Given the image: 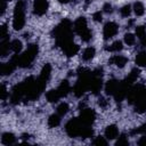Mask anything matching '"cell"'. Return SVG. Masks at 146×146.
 I'll use <instances>...</instances> for the list:
<instances>
[{"instance_id":"cell-1","label":"cell","mask_w":146,"mask_h":146,"mask_svg":"<svg viewBox=\"0 0 146 146\" xmlns=\"http://www.w3.org/2000/svg\"><path fill=\"white\" fill-rule=\"evenodd\" d=\"M72 23L68 19H63L54 30V35L56 38L57 44L60 46L62 48L71 42H73L72 40Z\"/></svg>"},{"instance_id":"cell-2","label":"cell","mask_w":146,"mask_h":146,"mask_svg":"<svg viewBox=\"0 0 146 146\" xmlns=\"http://www.w3.org/2000/svg\"><path fill=\"white\" fill-rule=\"evenodd\" d=\"M38 51H39V48L36 44H30L27 47V49L23 52V54H18V55H15L13 57V60L15 62V64L19 67H27L33 60L34 58L36 57L38 55Z\"/></svg>"},{"instance_id":"cell-3","label":"cell","mask_w":146,"mask_h":146,"mask_svg":"<svg viewBox=\"0 0 146 146\" xmlns=\"http://www.w3.org/2000/svg\"><path fill=\"white\" fill-rule=\"evenodd\" d=\"M25 9L26 2L24 0H18L14 9V17H13V27L16 31H19L25 25Z\"/></svg>"},{"instance_id":"cell-4","label":"cell","mask_w":146,"mask_h":146,"mask_svg":"<svg viewBox=\"0 0 146 146\" xmlns=\"http://www.w3.org/2000/svg\"><path fill=\"white\" fill-rule=\"evenodd\" d=\"M73 30L75 31L76 34L80 35V38L82 39V41L88 42L91 40L92 38V32L88 29V24H87V19L84 17H79L74 21L73 24Z\"/></svg>"},{"instance_id":"cell-5","label":"cell","mask_w":146,"mask_h":146,"mask_svg":"<svg viewBox=\"0 0 146 146\" xmlns=\"http://www.w3.org/2000/svg\"><path fill=\"white\" fill-rule=\"evenodd\" d=\"M86 127V124H83L81 122V120L79 117H74V119H71L66 125H65V131L66 133L72 137V138H75V137H81V132L83 130V128Z\"/></svg>"},{"instance_id":"cell-6","label":"cell","mask_w":146,"mask_h":146,"mask_svg":"<svg viewBox=\"0 0 146 146\" xmlns=\"http://www.w3.org/2000/svg\"><path fill=\"white\" fill-rule=\"evenodd\" d=\"M79 119L81 120V122H82L83 124L90 127V125L94 123L95 119H96V113H95V111H94L92 108H83V110H81V112H80Z\"/></svg>"},{"instance_id":"cell-7","label":"cell","mask_w":146,"mask_h":146,"mask_svg":"<svg viewBox=\"0 0 146 146\" xmlns=\"http://www.w3.org/2000/svg\"><path fill=\"white\" fill-rule=\"evenodd\" d=\"M117 31H119V26H117L116 23H114V22H107V23L104 25V29H103L104 39H105V40L112 39L113 36L116 35Z\"/></svg>"},{"instance_id":"cell-8","label":"cell","mask_w":146,"mask_h":146,"mask_svg":"<svg viewBox=\"0 0 146 146\" xmlns=\"http://www.w3.org/2000/svg\"><path fill=\"white\" fill-rule=\"evenodd\" d=\"M49 7L48 0H34L33 2V13L38 16H42L47 13Z\"/></svg>"},{"instance_id":"cell-9","label":"cell","mask_w":146,"mask_h":146,"mask_svg":"<svg viewBox=\"0 0 146 146\" xmlns=\"http://www.w3.org/2000/svg\"><path fill=\"white\" fill-rule=\"evenodd\" d=\"M120 83H121V82H119V81H116V80H110V81H107L106 84H105V87H104L106 95L114 96V94L116 92V90H117L119 87H120Z\"/></svg>"},{"instance_id":"cell-10","label":"cell","mask_w":146,"mask_h":146,"mask_svg":"<svg viewBox=\"0 0 146 146\" xmlns=\"http://www.w3.org/2000/svg\"><path fill=\"white\" fill-rule=\"evenodd\" d=\"M110 63L113 64V65H115V66L119 67V68H122V67H124L125 64L128 63V58H127L125 56H123V55H114V56L110 59Z\"/></svg>"},{"instance_id":"cell-11","label":"cell","mask_w":146,"mask_h":146,"mask_svg":"<svg viewBox=\"0 0 146 146\" xmlns=\"http://www.w3.org/2000/svg\"><path fill=\"white\" fill-rule=\"evenodd\" d=\"M62 49H63L64 54H65L67 57H73V56H75V55L78 54V51H79V46L75 44L74 42H71V43L64 46Z\"/></svg>"},{"instance_id":"cell-12","label":"cell","mask_w":146,"mask_h":146,"mask_svg":"<svg viewBox=\"0 0 146 146\" xmlns=\"http://www.w3.org/2000/svg\"><path fill=\"white\" fill-rule=\"evenodd\" d=\"M71 89H72V88H71L70 82H68L67 80H63V81L60 82V84L58 86L57 91H58V94H59V96H60V98H62V97H66V96L70 94Z\"/></svg>"},{"instance_id":"cell-13","label":"cell","mask_w":146,"mask_h":146,"mask_svg":"<svg viewBox=\"0 0 146 146\" xmlns=\"http://www.w3.org/2000/svg\"><path fill=\"white\" fill-rule=\"evenodd\" d=\"M117 136H119V129H117L116 125L110 124L108 127H106V129H105V138L112 140V139L117 138Z\"/></svg>"},{"instance_id":"cell-14","label":"cell","mask_w":146,"mask_h":146,"mask_svg":"<svg viewBox=\"0 0 146 146\" xmlns=\"http://www.w3.org/2000/svg\"><path fill=\"white\" fill-rule=\"evenodd\" d=\"M17 65L15 64V62L11 59L9 63H5V64H1V67H0V73H1V75H8V74H10L14 70H15V67H16Z\"/></svg>"},{"instance_id":"cell-15","label":"cell","mask_w":146,"mask_h":146,"mask_svg":"<svg viewBox=\"0 0 146 146\" xmlns=\"http://www.w3.org/2000/svg\"><path fill=\"white\" fill-rule=\"evenodd\" d=\"M122 49H123V43H122V41H120V40H116V41H114V42H112L111 44H108V46L105 47V50L111 51V52H119V51H121Z\"/></svg>"},{"instance_id":"cell-16","label":"cell","mask_w":146,"mask_h":146,"mask_svg":"<svg viewBox=\"0 0 146 146\" xmlns=\"http://www.w3.org/2000/svg\"><path fill=\"white\" fill-rule=\"evenodd\" d=\"M50 74H51V66H50V64H46L42 67L41 72H40L39 79L42 80V81H44V82H47L49 80V78H50Z\"/></svg>"},{"instance_id":"cell-17","label":"cell","mask_w":146,"mask_h":146,"mask_svg":"<svg viewBox=\"0 0 146 146\" xmlns=\"http://www.w3.org/2000/svg\"><path fill=\"white\" fill-rule=\"evenodd\" d=\"M96 55V50L94 47H87L84 48V50L82 51V59L86 60V62H89Z\"/></svg>"},{"instance_id":"cell-18","label":"cell","mask_w":146,"mask_h":146,"mask_svg":"<svg viewBox=\"0 0 146 146\" xmlns=\"http://www.w3.org/2000/svg\"><path fill=\"white\" fill-rule=\"evenodd\" d=\"M46 98H47V100H48L49 103H57V102L59 100L60 96H59L57 89H51V90L47 91V94H46Z\"/></svg>"},{"instance_id":"cell-19","label":"cell","mask_w":146,"mask_h":146,"mask_svg":"<svg viewBox=\"0 0 146 146\" xmlns=\"http://www.w3.org/2000/svg\"><path fill=\"white\" fill-rule=\"evenodd\" d=\"M135 111L138 112V113H144L146 111V96L136 100L135 103Z\"/></svg>"},{"instance_id":"cell-20","label":"cell","mask_w":146,"mask_h":146,"mask_svg":"<svg viewBox=\"0 0 146 146\" xmlns=\"http://www.w3.org/2000/svg\"><path fill=\"white\" fill-rule=\"evenodd\" d=\"M16 141V137L11 132H5L1 136V143L3 145H11Z\"/></svg>"},{"instance_id":"cell-21","label":"cell","mask_w":146,"mask_h":146,"mask_svg":"<svg viewBox=\"0 0 146 146\" xmlns=\"http://www.w3.org/2000/svg\"><path fill=\"white\" fill-rule=\"evenodd\" d=\"M9 50H10V42H9V39L0 40V56H2V57L6 56Z\"/></svg>"},{"instance_id":"cell-22","label":"cell","mask_w":146,"mask_h":146,"mask_svg":"<svg viewBox=\"0 0 146 146\" xmlns=\"http://www.w3.org/2000/svg\"><path fill=\"white\" fill-rule=\"evenodd\" d=\"M60 117L62 116L58 113L51 114L49 116V119H48V125H49V128H56V127H58L59 123H60Z\"/></svg>"},{"instance_id":"cell-23","label":"cell","mask_w":146,"mask_h":146,"mask_svg":"<svg viewBox=\"0 0 146 146\" xmlns=\"http://www.w3.org/2000/svg\"><path fill=\"white\" fill-rule=\"evenodd\" d=\"M22 48H23V44H22V41L16 39V40H13L10 42V50L15 54V55H18L21 51H22Z\"/></svg>"},{"instance_id":"cell-24","label":"cell","mask_w":146,"mask_h":146,"mask_svg":"<svg viewBox=\"0 0 146 146\" xmlns=\"http://www.w3.org/2000/svg\"><path fill=\"white\" fill-rule=\"evenodd\" d=\"M135 62L137 64V66H140V67H145L146 66V51H140L137 54L136 58H135Z\"/></svg>"},{"instance_id":"cell-25","label":"cell","mask_w":146,"mask_h":146,"mask_svg":"<svg viewBox=\"0 0 146 146\" xmlns=\"http://www.w3.org/2000/svg\"><path fill=\"white\" fill-rule=\"evenodd\" d=\"M132 9H133V13H135L137 16H143V15H144V13H145L144 3H143V2H140V1H136V2L133 3Z\"/></svg>"},{"instance_id":"cell-26","label":"cell","mask_w":146,"mask_h":146,"mask_svg":"<svg viewBox=\"0 0 146 146\" xmlns=\"http://www.w3.org/2000/svg\"><path fill=\"white\" fill-rule=\"evenodd\" d=\"M138 76H139V70H138V68H133V70H131V72L128 74V76H127V79H125V82H128L129 84H132V83L138 79Z\"/></svg>"},{"instance_id":"cell-27","label":"cell","mask_w":146,"mask_h":146,"mask_svg":"<svg viewBox=\"0 0 146 146\" xmlns=\"http://www.w3.org/2000/svg\"><path fill=\"white\" fill-rule=\"evenodd\" d=\"M57 113L60 115V116H64L67 114V112L70 111V106L67 103H60L58 106H57Z\"/></svg>"},{"instance_id":"cell-28","label":"cell","mask_w":146,"mask_h":146,"mask_svg":"<svg viewBox=\"0 0 146 146\" xmlns=\"http://www.w3.org/2000/svg\"><path fill=\"white\" fill-rule=\"evenodd\" d=\"M124 42H125V44H128V46H133L135 42H136V36H135V34H132V33H127V34L124 35Z\"/></svg>"},{"instance_id":"cell-29","label":"cell","mask_w":146,"mask_h":146,"mask_svg":"<svg viewBox=\"0 0 146 146\" xmlns=\"http://www.w3.org/2000/svg\"><path fill=\"white\" fill-rule=\"evenodd\" d=\"M131 10H132L131 6H130V5H125V6H123V7L120 9V14H121L122 17H129L130 14H131Z\"/></svg>"},{"instance_id":"cell-30","label":"cell","mask_w":146,"mask_h":146,"mask_svg":"<svg viewBox=\"0 0 146 146\" xmlns=\"http://www.w3.org/2000/svg\"><path fill=\"white\" fill-rule=\"evenodd\" d=\"M92 144H94V145H97V146H105V145H107V140L105 139V137L98 136V137H96V138L94 139Z\"/></svg>"},{"instance_id":"cell-31","label":"cell","mask_w":146,"mask_h":146,"mask_svg":"<svg viewBox=\"0 0 146 146\" xmlns=\"http://www.w3.org/2000/svg\"><path fill=\"white\" fill-rule=\"evenodd\" d=\"M135 32H136V35H137L139 39H141V38L146 34V29H145V26H136Z\"/></svg>"},{"instance_id":"cell-32","label":"cell","mask_w":146,"mask_h":146,"mask_svg":"<svg viewBox=\"0 0 146 146\" xmlns=\"http://www.w3.org/2000/svg\"><path fill=\"white\" fill-rule=\"evenodd\" d=\"M8 31H7V26L6 25H1L0 27V40H5L8 39Z\"/></svg>"},{"instance_id":"cell-33","label":"cell","mask_w":146,"mask_h":146,"mask_svg":"<svg viewBox=\"0 0 146 146\" xmlns=\"http://www.w3.org/2000/svg\"><path fill=\"white\" fill-rule=\"evenodd\" d=\"M131 135H146V125H141L131 131Z\"/></svg>"},{"instance_id":"cell-34","label":"cell","mask_w":146,"mask_h":146,"mask_svg":"<svg viewBox=\"0 0 146 146\" xmlns=\"http://www.w3.org/2000/svg\"><path fill=\"white\" fill-rule=\"evenodd\" d=\"M115 145H116V146H123V145H129L128 138H127L125 136H121V137H119V139L116 140Z\"/></svg>"},{"instance_id":"cell-35","label":"cell","mask_w":146,"mask_h":146,"mask_svg":"<svg viewBox=\"0 0 146 146\" xmlns=\"http://www.w3.org/2000/svg\"><path fill=\"white\" fill-rule=\"evenodd\" d=\"M1 100H6L7 99V97L9 96V92H8V90H7V88H6V86H5V83H2L1 84Z\"/></svg>"},{"instance_id":"cell-36","label":"cell","mask_w":146,"mask_h":146,"mask_svg":"<svg viewBox=\"0 0 146 146\" xmlns=\"http://www.w3.org/2000/svg\"><path fill=\"white\" fill-rule=\"evenodd\" d=\"M92 19H94L95 22H102V19H103V14H102V11L98 10V11L94 13V14H92Z\"/></svg>"},{"instance_id":"cell-37","label":"cell","mask_w":146,"mask_h":146,"mask_svg":"<svg viewBox=\"0 0 146 146\" xmlns=\"http://www.w3.org/2000/svg\"><path fill=\"white\" fill-rule=\"evenodd\" d=\"M7 0H0V15L2 16L7 9Z\"/></svg>"},{"instance_id":"cell-38","label":"cell","mask_w":146,"mask_h":146,"mask_svg":"<svg viewBox=\"0 0 146 146\" xmlns=\"http://www.w3.org/2000/svg\"><path fill=\"white\" fill-rule=\"evenodd\" d=\"M103 11L106 13V14H111L113 11V8H112V5L111 3H105L103 6Z\"/></svg>"},{"instance_id":"cell-39","label":"cell","mask_w":146,"mask_h":146,"mask_svg":"<svg viewBox=\"0 0 146 146\" xmlns=\"http://www.w3.org/2000/svg\"><path fill=\"white\" fill-rule=\"evenodd\" d=\"M138 145H140V146L146 145V136H145V135H143V136L140 137V139L138 140Z\"/></svg>"},{"instance_id":"cell-40","label":"cell","mask_w":146,"mask_h":146,"mask_svg":"<svg viewBox=\"0 0 146 146\" xmlns=\"http://www.w3.org/2000/svg\"><path fill=\"white\" fill-rule=\"evenodd\" d=\"M98 104H99L102 107H105V106L107 105V103H106V100H105L104 98H99V102H98Z\"/></svg>"},{"instance_id":"cell-41","label":"cell","mask_w":146,"mask_h":146,"mask_svg":"<svg viewBox=\"0 0 146 146\" xmlns=\"http://www.w3.org/2000/svg\"><path fill=\"white\" fill-rule=\"evenodd\" d=\"M140 40V43H141V46H144V47H146V34L141 38V39H139Z\"/></svg>"},{"instance_id":"cell-42","label":"cell","mask_w":146,"mask_h":146,"mask_svg":"<svg viewBox=\"0 0 146 146\" xmlns=\"http://www.w3.org/2000/svg\"><path fill=\"white\" fill-rule=\"evenodd\" d=\"M71 0H58V2L59 3H63V5H66V3H68Z\"/></svg>"},{"instance_id":"cell-43","label":"cell","mask_w":146,"mask_h":146,"mask_svg":"<svg viewBox=\"0 0 146 146\" xmlns=\"http://www.w3.org/2000/svg\"><path fill=\"white\" fill-rule=\"evenodd\" d=\"M29 137H30L29 135H23L22 136V139H29Z\"/></svg>"},{"instance_id":"cell-44","label":"cell","mask_w":146,"mask_h":146,"mask_svg":"<svg viewBox=\"0 0 146 146\" xmlns=\"http://www.w3.org/2000/svg\"><path fill=\"white\" fill-rule=\"evenodd\" d=\"M92 1H94V0H86L87 3H90V2H92Z\"/></svg>"},{"instance_id":"cell-45","label":"cell","mask_w":146,"mask_h":146,"mask_svg":"<svg viewBox=\"0 0 146 146\" xmlns=\"http://www.w3.org/2000/svg\"><path fill=\"white\" fill-rule=\"evenodd\" d=\"M7 1H13V0H7Z\"/></svg>"}]
</instances>
